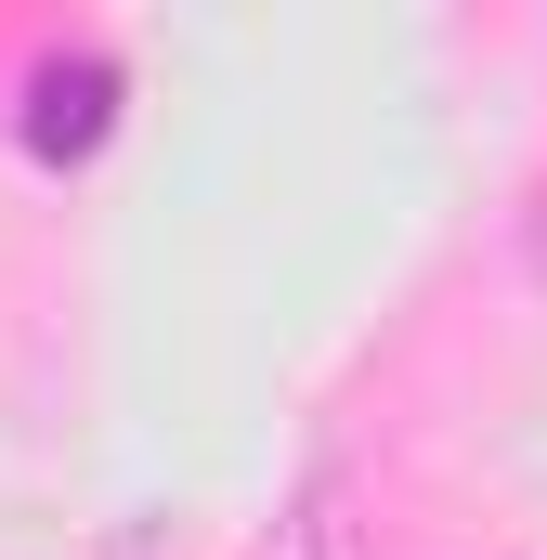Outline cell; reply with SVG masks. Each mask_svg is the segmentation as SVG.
Returning a JSON list of instances; mask_svg holds the SVG:
<instances>
[{"instance_id": "6da1fadb", "label": "cell", "mask_w": 547, "mask_h": 560, "mask_svg": "<svg viewBox=\"0 0 547 560\" xmlns=\"http://www.w3.org/2000/svg\"><path fill=\"white\" fill-rule=\"evenodd\" d=\"M105 131H118V66L105 52H53L26 79V156L39 170H79V156H105Z\"/></svg>"}]
</instances>
